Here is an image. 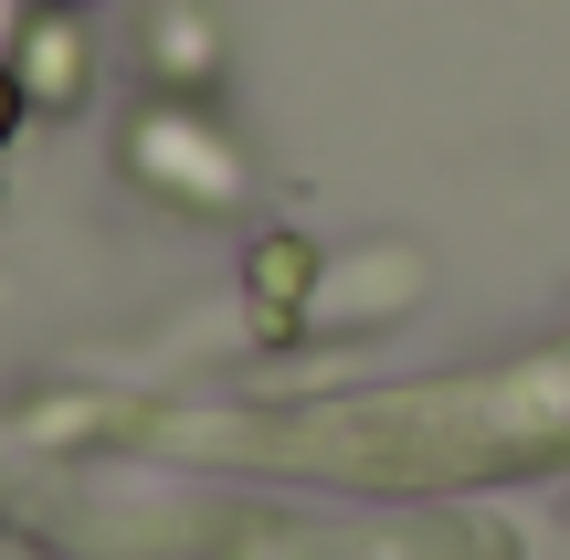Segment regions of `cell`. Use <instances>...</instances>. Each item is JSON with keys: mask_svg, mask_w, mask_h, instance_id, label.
Wrapping results in <instances>:
<instances>
[{"mask_svg": "<svg viewBox=\"0 0 570 560\" xmlns=\"http://www.w3.org/2000/svg\"><path fill=\"white\" fill-rule=\"evenodd\" d=\"M127 169H138L169 212H190V223L244 202V148H233V127L212 117L202 96H148L138 117H127Z\"/></svg>", "mask_w": 570, "mask_h": 560, "instance_id": "cell-1", "label": "cell"}, {"mask_svg": "<svg viewBox=\"0 0 570 560\" xmlns=\"http://www.w3.org/2000/svg\"><path fill=\"white\" fill-rule=\"evenodd\" d=\"M11 75H21V96H32V117H75V106L96 96V42H85V11L32 0V21L11 32Z\"/></svg>", "mask_w": 570, "mask_h": 560, "instance_id": "cell-2", "label": "cell"}, {"mask_svg": "<svg viewBox=\"0 0 570 560\" xmlns=\"http://www.w3.org/2000/svg\"><path fill=\"white\" fill-rule=\"evenodd\" d=\"M244 307H254V338H296L317 317V244L306 233H254L244 244Z\"/></svg>", "mask_w": 570, "mask_h": 560, "instance_id": "cell-3", "label": "cell"}, {"mask_svg": "<svg viewBox=\"0 0 570 560\" xmlns=\"http://www.w3.org/2000/svg\"><path fill=\"white\" fill-rule=\"evenodd\" d=\"M148 63H159V96H212L223 85V32H212L202 0H169L148 21Z\"/></svg>", "mask_w": 570, "mask_h": 560, "instance_id": "cell-4", "label": "cell"}, {"mask_svg": "<svg viewBox=\"0 0 570 560\" xmlns=\"http://www.w3.org/2000/svg\"><path fill=\"white\" fill-rule=\"evenodd\" d=\"M21 117H32V96H21V75H11V53H0V148L21 138Z\"/></svg>", "mask_w": 570, "mask_h": 560, "instance_id": "cell-5", "label": "cell"}, {"mask_svg": "<svg viewBox=\"0 0 570 560\" xmlns=\"http://www.w3.org/2000/svg\"><path fill=\"white\" fill-rule=\"evenodd\" d=\"M32 21V0H0V53H11V32Z\"/></svg>", "mask_w": 570, "mask_h": 560, "instance_id": "cell-6", "label": "cell"}, {"mask_svg": "<svg viewBox=\"0 0 570 560\" xmlns=\"http://www.w3.org/2000/svg\"><path fill=\"white\" fill-rule=\"evenodd\" d=\"M53 11H96V0H53Z\"/></svg>", "mask_w": 570, "mask_h": 560, "instance_id": "cell-7", "label": "cell"}]
</instances>
